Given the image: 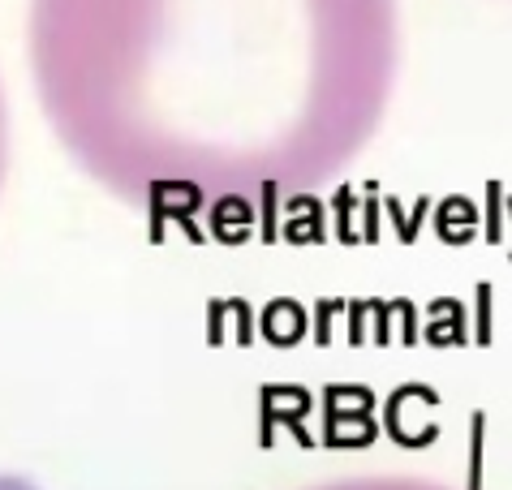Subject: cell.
Listing matches in <instances>:
<instances>
[{
  "label": "cell",
  "instance_id": "1",
  "mask_svg": "<svg viewBox=\"0 0 512 490\" xmlns=\"http://www.w3.org/2000/svg\"><path fill=\"white\" fill-rule=\"evenodd\" d=\"M396 65V0H31L52 134L147 211L319 194L375 138Z\"/></svg>",
  "mask_w": 512,
  "mask_h": 490
},
{
  "label": "cell",
  "instance_id": "2",
  "mask_svg": "<svg viewBox=\"0 0 512 490\" xmlns=\"http://www.w3.org/2000/svg\"><path fill=\"white\" fill-rule=\"evenodd\" d=\"M315 490H457L448 482L435 478H405V473H375V478H340V482H323Z\"/></svg>",
  "mask_w": 512,
  "mask_h": 490
},
{
  "label": "cell",
  "instance_id": "3",
  "mask_svg": "<svg viewBox=\"0 0 512 490\" xmlns=\"http://www.w3.org/2000/svg\"><path fill=\"white\" fill-rule=\"evenodd\" d=\"M5 160H9V121H5V95H0V181H5Z\"/></svg>",
  "mask_w": 512,
  "mask_h": 490
},
{
  "label": "cell",
  "instance_id": "4",
  "mask_svg": "<svg viewBox=\"0 0 512 490\" xmlns=\"http://www.w3.org/2000/svg\"><path fill=\"white\" fill-rule=\"evenodd\" d=\"M0 490H39V486L18 478V473H0Z\"/></svg>",
  "mask_w": 512,
  "mask_h": 490
}]
</instances>
